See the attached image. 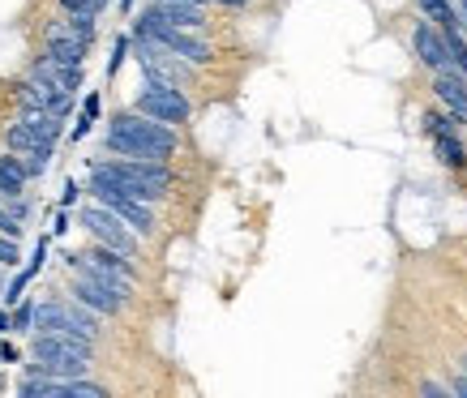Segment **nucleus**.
<instances>
[{
	"label": "nucleus",
	"instance_id": "nucleus-1",
	"mask_svg": "<svg viewBox=\"0 0 467 398\" xmlns=\"http://www.w3.org/2000/svg\"><path fill=\"white\" fill-rule=\"evenodd\" d=\"M108 150L112 155H125V158H171L176 155V133H171V125H163V120H155V116L146 112H125L116 116L112 128H108Z\"/></svg>",
	"mask_w": 467,
	"mask_h": 398
},
{
	"label": "nucleus",
	"instance_id": "nucleus-2",
	"mask_svg": "<svg viewBox=\"0 0 467 398\" xmlns=\"http://www.w3.org/2000/svg\"><path fill=\"white\" fill-rule=\"evenodd\" d=\"M90 189H120L142 201H159L171 189V171L159 158H125V163H95Z\"/></svg>",
	"mask_w": 467,
	"mask_h": 398
},
{
	"label": "nucleus",
	"instance_id": "nucleus-3",
	"mask_svg": "<svg viewBox=\"0 0 467 398\" xmlns=\"http://www.w3.org/2000/svg\"><path fill=\"white\" fill-rule=\"evenodd\" d=\"M35 372L47 377H82L95 356V339H78V334H39L35 339Z\"/></svg>",
	"mask_w": 467,
	"mask_h": 398
},
{
	"label": "nucleus",
	"instance_id": "nucleus-4",
	"mask_svg": "<svg viewBox=\"0 0 467 398\" xmlns=\"http://www.w3.org/2000/svg\"><path fill=\"white\" fill-rule=\"evenodd\" d=\"M35 326H39V334H78V339H99L95 309H86L82 300H73V304L47 300V304H39V309H35Z\"/></svg>",
	"mask_w": 467,
	"mask_h": 398
},
{
	"label": "nucleus",
	"instance_id": "nucleus-5",
	"mask_svg": "<svg viewBox=\"0 0 467 398\" xmlns=\"http://www.w3.org/2000/svg\"><path fill=\"white\" fill-rule=\"evenodd\" d=\"M138 35H150L155 43H163L168 52H176V56H184L189 65H206L211 60V47H206V39H198L193 30L184 26H168V22H155V17H138Z\"/></svg>",
	"mask_w": 467,
	"mask_h": 398
},
{
	"label": "nucleus",
	"instance_id": "nucleus-6",
	"mask_svg": "<svg viewBox=\"0 0 467 398\" xmlns=\"http://www.w3.org/2000/svg\"><path fill=\"white\" fill-rule=\"evenodd\" d=\"M129 287L133 283H116V279H99V274H82V270L73 274V300H82L86 309L108 313V317H116L125 309Z\"/></svg>",
	"mask_w": 467,
	"mask_h": 398
},
{
	"label": "nucleus",
	"instance_id": "nucleus-7",
	"mask_svg": "<svg viewBox=\"0 0 467 398\" xmlns=\"http://www.w3.org/2000/svg\"><path fill=\"white\" fill-rule=\"evenodd\" d=\"M138 35V30H133ZM138 65L150 82H171V86H184L189 82V60L168 52L163 43H155L150 35H138Z\"/></svg>",
	"mask_w": 467,
	"mask_h": 398
},
{
	"label": "nucleus",
	"instance_id": "nucleus-8",
	"mask_svg": "<svg viewBox=\"0 0 467 398\" xmlns=\"http://www.w3.org/2000/svg\"><path fill=\"white\" fill-rule=\"evenodd\" d=\"M82 228L95 236L99 244H108V249H120V253H138V240H133V228H129L125 219L116 210H108L103 201H95V206H86L82 210Z\"/></svg>",
	"mask_w": 467,
	"mask_h": 398
},
{
	"label": "nucleus",
	"instance_id": "nucleus-9",
	"mask_svg": "<svg viewBox=\"0 0 467 398\" xmlns=\"http://www.w3.org/2000/svg\"><path fill=\"white\" fill-rule=\"evenodd\" d=\"M138 112L155 116L163 125H184L189 120V99H184V86H171V82H146V90L138 95Z\"/></svg>",
	"mask_w": 467,
	"mask_h": 398
},
{
	"label": "nucleus",
	"instance_id": "nucleus-10",
	"mask_svg": "<svg viewBox=\"0 0 467 398\" xmlns=\"http://www.w3.org/2000/svg\"><path fill=\"white\" fill-rule=\"evenodd\" d=\"M90 193H95V201H103L108 210L120 214L138 236H150V231H155V210H150V201L133 198V193H120V189H90Z\"/></svg>",
	"mask_w": 467,
	"mask_h": 398
},
{
	"label": "nucleus",
	"instance_id": "nucleus-11",
	"mask_svg": "<svg viewBox=\"0 0 467 398\" xmlns=\"http://www.w3.org/2000/svg\"><path fill=\"white\" fill-rule=\"evenodd\" d=\"M5 142H9V150H17V155H22V163H26L30 176H43V171H47V163H52V146H57L52 138L35 133V128L22 125V120L5 133Z\"/></svg>",
	"mask_w": 467,
	"mask_h": 398
},
{
	"label": "nucleus",
	"instance_id": "nucleus-12",
	"mask_svg": "<svg viewBox=\"0 0 467 398\" xmlns=\"http://www.w3.org/2000/svg\"><path fill=\"white\" fill-rule=\"evenodd\" d=\"M69 261L82 274H99V279H116V283H133V261H129V253H120V249H108V244L90 249V253L69 257Z\"/></svg>",
	"mask_w": 467,
	"mask_h": 398
},
{
	"label": "nucleus",
	"instance_id": "nucleus-13",
	"mask_svg": "<svg viewBox=\"0 0 467 398\" xmlns=\"http://www.w3.org/2000/svg\"><path fill=\"white\" fill-rule=\"evenodd\" d=\"M22 394L26 398H103V385L78 382V377H47V372H35V377L22 382Z\"/></svg>",
	"mask_w": 467,
	"mask_h": 398
},
{
	"label": "nucleus",
	"instance_id": "nucleus-14",
	"mask_svg": "<svg viewBox=\"0 0 467 398\" xmlns=\"http://www.w3.org/2000/svg\"><path fill=\"white\" fill-rule=\"evenodd\" d=\"M17 103H35V107H47V112H57V116H69L73 90H65V86H57V82H47V77H35V73H30L26 82L17 86Z\"/></svg>",
	"mask_w": 467,
	"mask_h": 398
},
{
	"label": "nucleus",
	"instance_id": "nucleus-15",
	"mask_svg": "<svg viewBox=\"0 0 467 398\" xmlns=\"http://www.w3.org/2000/svg\"><path fill=\"white\" fill-rule=\"evenodd\" d=\"M425 128L433 146H438V155L446 168H467V155H463V142H459V128H454V112L441 116V112H429L425 116Z\"/></svg>",
	"mask_w": 467,
	"mask_h": 398
},
{
	"label": "nucleus",
	"instance_id": "nucleus-16",
	"mask_svg": "<svg viewBox=\"0 0 467 398\" xmlns=\"http://www.w3.org/2000/svg\"><path fill=\"white\" fill-rule=\"evenodd\" d=\"M411 47H416V56L425 60L433 73L459 69V65H454V56H451V43H446V35H438V30L429 26V22H420V26H416V35H411Z\"/></svg>",
	"mask_w": 467,
	"mask_h": 398
},
{
	"label": "nucleus",
	"instance_id": "nucleus-17",
	"mask_svg": "<svg viewBox=\"0 0 467 398\" xmlns=\"http://www.w3.org/2000/svg\"><path fill=\"white\" fill-rule=\"evenodd\" d=\"M142 17H155V22H168V26H184V30H202V5H189V0H155Z\"/></svg>",
	"mask_w": 467,
	"mask_h": 398
},
{
	"label": "nucleus",
	"instance_id": "nucleus-18",
	"mask_svg": "<svg viewBox=\"0 0 467 398\" xmlns=\"http://www.w3.org/2000/svg\"><path fill=\"white\" fill-rule=\"evenodd\" d=\"M30 171L22 163V155H5L0 158V201H17L22 198V189H26Z\"/></svg>",
	"mask_w": 467,
	"mask_h": 398
},
{
	"label": "nucleus",
	"instance_id": "nucleus-19",
	"mask_svg": "<svg viewBox=\"0 0 467 398\" xmlns=\"http://www.w3.org/2000/svg\"><path fill=\"white\" fill-rule=\"evenodd\" d=\"M43 56L47 60H60V65H69V69H82L86 52H90V43L86 39H43Z\"/></svg>",
	"mask_w": 467,
	"mask_h": 398
},
{
	"label": "nucleus",
	"instance_id": "nucleus-20",
	"mask_svg": "<svg viewBox=\"0 0 467 398\" xmlns=\"http://www.w3.org/2000/svg\"><path fill=\"white\" fill-rule=\"evenodd\" d=\"M65 116L47 112V107H35V103H22V125H30L35 133H43V138H52V142H60V133H65V125H60Z\"/></svg>",
	"mask_w": 467,
	"mask_h": 398
},
{
	"label": "nucleus",
	"instance_id": "nucleus-21",
	"mask_svg": "<svg viewBox=\"0 0 467 398\" xmlns=\"http://www.w3.org/2000/svg\"><path fill=\"white\" fill-rule=\"evenodd\" d=\"M35 77H47V82H57V86H65V90H78L82 86V69H69V65H60V60H47V56H39L35 60Z\"/></svg>",
	"mask_w": 467,
	"mask_h": 398
},
{
	"label": "nucleus",
	"instance_id": "nucleus-22",
	"mask_svg": "<svg viewBox=\"0 0 467 398\" xmlns=\"http://www.w3.org/2000/svg\"><path fill=\"white\" fill-rule=\"evenodd\" d=\"M43 253H47V249H43V244H39V249H35V257H30V266H26V270H22V274H17L14 283H9V291H5V304H14V300H22V291H26V283H30V279H35V274H39V266H43Z\"/></svg>",
	"mask_w": 467,
	"mask_h": 398
},
{
	"label": "nucleus",
	"instance_id": "nucleus-23",
	"mask_svg": "<svg viewBox=\"0 0 467 398\" xmlns=\"http://www.w3.org/2000/svg\"><path fill=\"white\" fill-rule=\"evenodd\" d=\"M95 116H99V95H86V103H82V116H78V125H73L69 142H82L86 133H90V125H95Z\"/></svg>",
	"mask_w": 467,
	"mask_h": 398
},
{
	"label": "nucleus",
	"instance_id": "nucleus-24",
	"mask_svg": "<svg viewBox=\"0 0 467 398\" xmlns=\"http://www.w3.org/2000/svg\"><path fill=\"white\" fill-rule=\"evenodd\" d=\"M420 9H425V17H429V22H438V26L459 22V14L451 9V0H420Z\"/></svg>",
	"mask_w": 467,
	"mask_h": 398
},
{
	"label": "nucleus",
	"instance_id": "nucleus-25",
	"mask_svg": "<svg viewBox=\"0 0 467 398\" xmlns=\"http://www.w3.org/2000/svg\"><path fill=\"white\" fill-rule=\"evenodd\" d=\"M17 257H22L17 240H14V236H5V231H0V266H14Z\"/></svg>",
	"mask_w": 467,
	"mask_h": 398
},
{
	"label": "nucleus",
	"instance_id": "nucleus-26",
	"mask_svg": "<svg viewBox=\"0 0 467 398\" xmlns=\"http://www.w3.org/2000/svg\"><path fill=\"white\" fill-rule=\"evenodd\" d=\"M0 231L17 240V236H22V214H5V210H0Z\"/></svg>",
	"mask_w": 467,
	"mask_h": 398
},
{
	"label": "nucleus",
	"instance_id": "nucleus-27",
	"mask_svg": "<svg viewBox=\"0 0 467 398\" xmlns=\"http://www.w3.org/2000/svg\"><path fill=\"white\" fill-rule=\"evenodd\" d=\"M60 5H65V14H95V17H99L95 0H60Z\"/></svg>",
	"mask_w": 467,
	"mask_h": 398
},
{
	"label": "nucleus",
	"instance_id": "nucleus-28",
	"mask_svg": "<svg viewBox=\"0 0 467 398\" xmlns=\"http://www.w3.org/2000/svg\"><path fill=\"white\" fill-rule=\"evenodd\" d=\"M125 52H129V39H116V52H112V60H108V77H116V69H120Z\"/></svg>",
	"mask_w": 467,
	"mask_h": 398
},
{
	"label": "nucleus",
	"instance_id": "nucleus-29",
	"mask_svg": "<svg viewBox=\"0 0 467 398\" xmlns=\"http://www.w3.org/2000/svg\"><path fill=\"white\" fill-rule=\"evenodd\" d=\"M14 326L17 330H30V326H35V309H30V304H22V309L14 313Z\"/></svg>",
	"mask_w": 467,
	"mask_h": 398
},
{
	"label": "nucleus",
	"instance_id": "nucleus-30",
	"mask_svg": "<svg viewBox=\"0 0 467 398\" xmlns=\"http://www.w3.org/2000/svg\"><path fill=\"white\" fill-rule=\"evenodd\" d=\"M454 390H459V394H467V360L459 364V382H454Z\"/></svg>",
	"mask_w": 467,
	"mask_h": 398
},
{
	"label": "nucleus",
	"instance_id": "nucleus-31",
	"mask_svg": "<svg viewBox=\"0 0 467 398\" xmlns=\"http://www.w3.org/2000/svg\"><path fill=\"white\" fill-rule=\"evenodd\" d=\"M60 201H65V206H73V201H78V185H65V198H60Z\"/></svg>",
	"mask_w": 467,
	"mask_h": 398
},
{
	"label": "nucleus",
	"instance_id": "nucleus-32",
	"mask_svg": "<svg viewBox=\"0 0 467 398\" xmlns=\"http://www.w3.org/2000/svg\"><path fill=\"white\" fill-rule=\"evenodd\" d=\"M214 5H232V9H241V5H249V0H214Z\"/></svg>",
	"mask_w": 467,
	"mask_h": 398
},
{
	"label": "nucleus",
	"instance_id": "nucleus-33",
	"mask_svg": "<svg viewBox=\"0 0 467 398\" xmlns=\"http://www.w3.org/2000/svg\"><path fill=\"white\" fill-rule=\"evenodd\" d=\"M459 17H463V26H467V0H459Z\"/></svg>",
	"mask_w": 467,
	"mask_h": 398
},
{
	"label": "nucleus",
	"instance_id": "nucleus-34",
	"mask_svg": "<svg viewBox=\"0 0 467 398\" xmlns=\"http://www.w3.org/2000/svg\"><path fill=\"white\" fill-rule=\"evenodd\" d=\"M0 330H9V317H5V313H0Z\"/></svg>",
	"mask_w": 467,
	"mask_h": 398
},
{
	"label": "nucleus",
	"instance_id": "nucleus-35",
	"mask_svg": "<svg viewBox=\"0 0 467 398\" xmlns=\"http://www.w3.org/2000/svg\"><path fill=\"white\" fill-rule=\"evenodd\" d=\"M120 9H133V0H120Z\"/></svg>",
	"mask_w": 467,
	"mask_h": 398
},
{
	"label": "nucleus",
	"instance_id": "nucleus-36",
	"mask_svg": "<svg viewBox=\"0 0 467 398\" xmlns=\"http://www.w3.org/2000/svg\"><path fill=\"white\" fill-rule=\"evenodd\" d=\"M103 5H108V0H95V9H103Z\"/></svg>",
	"mask_w": 467,
	"mask_h": 398
},
{
	"label": "nucleus",
	"instance_id": "nucleus-37",
	"mask_svg": "<svg viewBox=\"0 0 467 398\" xmlns=\"http://www.w3.org/2000/svg\"><path fill=\"white\" fill-rule=\"evenodd\" d=\"M189 5H206V0H189Z\"/></svg>",
	"mask_w": 467,
	"mask_h": 398
}]
</instances>
